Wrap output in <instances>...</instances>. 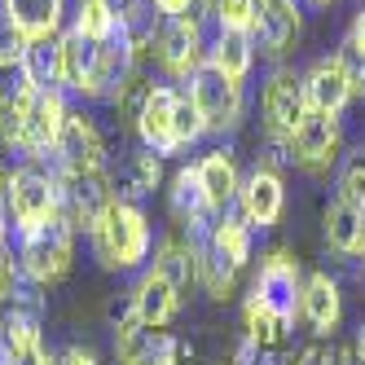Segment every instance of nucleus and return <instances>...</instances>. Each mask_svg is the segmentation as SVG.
Segmentation results:
<instances>
[{
  "label": "nucleus",
  "mask_w": 365,
  "mask_h": 365,
  "mask_svg": "<svg viewBox=\"0 0 365 365\" xmlns=\"http://www.w3.org/2000/svg\"><path fill=\"white\" fill-rule=\"evenodd\" d=\"M286 212V180L273 168H251L242 176V190H238V216L255 229V233H269Z\"/></svg>",
  "instance_id": "obj_16"
},
{
  "label": "nucleus",
  "mask_w": 365,
  "mask_h": 365,
  "mask_svg": "<svg viewBox=\"0 0 365 365\" xmlns=\"http://www.w3.org/2000/svg\"><path fill=\"white\" fill-rule=\"evenodd\" d=\"M58 198H62V220H71L75 233H88L101 212L119 198L115 194V176L110 168H97V172H58Z\"/></svg>",
  "instance_id": "obj_11"
},
{
  "label": "nucleus",
  "mask_w": 365,
  "mask_h": 365,
  "mask_svg": "<svg viewBox=\"0 0 365 365\" xmlns=\"http://www.w3.org/2000/svg\"><path fill=\"white\" fill-rule=\"evenodd\" d=\"M322 233H326V247L334 255L356 259L361 247H365V212H361V207H352L348 198L334 194L326 202V212H322Z\"/></svg>",
  "instance_id": "obj_24"
},
{
  "label": "nucleus",
  "mask_w": 365,
  "mask_h": 365,
  "mask_svg": "<svg viewBox=\"0 0 365 365\" xmlns=\"http://www.w3.org/2000/svg\"><path fill=\"white\" fill-rule=\"evenodd\" d=\"M150 269L163 273L176 291H180V299H190L198 291V251H194V242L185 238V233H168V238L154 242Z\"/></svg>",
  "instance_id": "obj_23"
},
{
  "label": "nucleus",
  "mask_w": 365,
  "mask_h": 365,
  "mask_svg": "<svg viewBox=\"0 0 365 365\" xmlns=\"http://www.w3.org/2000/svg\"><path fill=\"white\" fill-rule=\"evenodd\" d=\"M27 36H22L14 22H5L0 18V71H18L22 66V58H27Z\"/></svg>",
  "instance_id": "obj_35"
},
{
  "label": "nucleus",
  "mask_w": 365,
  "mask_h": 365,
  "mask_svg": "<svg viewBox=\"0 0 365 365\" xmlns=\"http://www.w3.org/2000/svg\"><path fill=\"white\" fill-rule=\"evenodd\" d=\"M62 216V198H58V176L48 163H18L9 172V225L14 238L31 233L48 220Z\"/></svg>",
  "instance_id": "obj_5"
},
{
  "label": "nucleus",
  "mask_w": 365,
  "mask_h": 365,
  "mask_svg": "<svg viewBox=\"0 0 365 365\" xmlns=\"http://www.w3.org/2000/svg\"><path fill=\"white\" fill-rule=\"evenodd\" d=\"M198 251V286L216 304L233 299L238 291V277L251 264V251H255V229L238 216V212H225L216 216V225L207 229V238L194 242Z\"/></svg>",
  "instance_id": "obj_2"
},
{
  "label": "nucleus",
  "mask_w": 365,
  "mask_h": 365,
  "mask_svg": "<svg viewBox=\"0 0 365 365\" xmlns=\"http://www.w3.org/2000/svg\"><path fill=\"white\" fill-rule=\"evenodd\" d=\"M286 154H291V168L304 176H330L339 163H344V119L339 115H322L308 110L304 123L286 141Z\"/></svg>",
  "instance_id": "obj_7"
},
{
  "label": "nucleus",
  "mask_w": 365,
  "mask_h": 365,
  "mask_svg": "<svg viewBox=\"0 0 365 365\" xmlns=\"http://www.w3.org/2000/svg\"><path fill=\"white\" fill-rule=\"evenodd\" d=\"M176 97H180V84H168V80H154L141 110L133 119V133L145 150H154L159 159H176Z\"/></svg>",
  "instance_id": "obj_14"
},
{
  "label": "nucleus",
  "mask_w": 365,
  "mask_h": 365,
  "mask_svg": "<svg viewBox=\"0 0 365 365\" xmlns=\"http://www.w3.org/2000/svg\"><path fill=\"white\" fill-rule=\"evenodd\" d=\"M5 365H58V352L48 348V344H36V348H27V352H18V356H9Z\"/></svg>",
  "instance_id": "obj_38"
},
{
  "label": "nucleus",
  "mask_w": 365,
  "mask_h": 365,
  "mask_svg": "<svg viewBox=\"0 0 365 365\" xmlns=\"http://www.w3.org/2000/svg\"><path fill=\"white\" fill-rule=\"evenodd\" d=\"M58 365H101V356L88 348V344H66L58 352Z\"/></svg>",
  "instance_id": "obj_39"
},
{
  "label": "nucleus",
  "mask_w": 365,
  "mask_h": 365,
  "mask_svg": "<svg viewBox=\"0 0 365 365\" xmlns=\"http://www.w3.org/2000/svg\"><path fill=\"white\" fill-rule=\"evenodd\" d=\"M0 365H5V361H0Z\"/></svg>",
  "instance_id": "obj_45"
},
{
  "label": "nucleus",
  "mask_w": 365,
  "mask_h": 365,
  "mask_svg": "<svg viewBox=\"0 0 365 365\" xmlns=\"http://www.w3.org/2000/svg\"><path fill=\"white\" fill-rule=\"evenodd\" d=\"M299 317L308 322L312 339H334L344 326V286L334 273L317 269L304 273V295H299Z\"/></svg>",
  "instance_id": "obj_18"
},
{
  "label": "nucleus",
  "mask_w": 365,
  "mask_h": 365,
  "mask_svg": "<svg viewBox=\"0 0 365 365\" xmlns=\"http://www.w3.org/2000/svg\"><path fill=\"white\" fill-rule=\"evenodd\" d=\"M202 18L216 31H251L255 0H202Z\"/></svg>",
  "instance_id": "obj_32"
},
{
  "label": "nucleus",
  "mask_w": 365,
  "mask_h": 365,
  "mask_svg": "<svg viewBox=\"0 0 365 365\" xmlns=\"http://www.w3.org/2000/svg\"><path fill=\"white\" fill-rule=\"evenodd\" d=\"M202 137H207V123H202L198 106L190 101V93L180 88V97H176V150L185 154V150H194Z\"/></svg>",
  "instance_id": "obj_34"
},
{
  "label": "nucleus",
  "mask_w": 365,
  "mask_h": 365,
  "mask_svg": "<svg viewBox=\"0 0 365 365\" xmlns=\"http://www.w3.org/2000/svg\"><path fill=\"white\" fill-rule=\"evenodd\" d=\"M356 264H361V273H365V247H361V255H356Z\"/></svg>",
  "instance_id": "obj_43"
},
{
  "label": "nucleus",
  "mask_w": 365,
  "mask_h": 365,
  "mask_svg": "<svg viewBox=\"0 0 365 365\" xmlns=\"http://www.w3.org/2000/svg\"><path fill=\"white\" fill-rule=\"evenodd\" d=\"M71 27L80 31V36H88L93 44H106L115 31H123L119 18H115V9H110V0H75Z\"/></svg>",
  "instance_id": "obj_30"
},
{
  "label": "nucleus",
  "mask_w": 365,
  "mask_h": 365,
  "mask_svg": "<svg viewBox=\"0 0 365 365\" xmlns=\"http://www.w3.org/2000/svg\"><path fill=\"white\" fill-rule=\"evenodd\" d=\"M304 36V9L299 0H255V18H251V40L264 58L282 62L291 58V48Z\"/></svg>",
  "instance_id": "obj_15"
},
{
  "label": "nucleus",
  "mask_w": 365,
  "mask_h": 365,
  "mask_svg": "<svg viewBox=\"0 0 365 365\" xmlns=\"http://www.w3.org/2000/svg\"><path fill=\"white\" fill-rule=\"evenodd\" d=\"M0 18L40 40V36H62L66 31V0H0Z\"/></svg>",
  "instance_id": "obj_25"
},
{
  "label": "nucleus",
  "mask_w": 365,
  "mask_h": 365,
  "mask_svg": "<svg viewBox=\"0 0 365 365\" xmlns=\"http://www.w3.org/2000/svg\"><path fill=\"white\" fill-rule=\"evenodd\" d=\"M339 198H348L365 212V145L344 154V163H339Z\"/></svg>",
  "instance_id": "obj_33"
},
{
  "label": "nucleus",
  "mask_w": 365,
  "mask_h": 365,
  "mask_svg": "<svg viewBox=\"0 0 365 365\" xmlns=\"http://www.w3.org/2000/svg\"><path fill=\"white\" fill-rule=\"evenodd\" d=\"M304 97H308V110H322V115H344L348 101L356 97V80L352 71L344 66V58L330 53V58H317L304 75Z\"/></svg>",
  "instance_id": "obj_17"
},
{
  "label": "nucleus",
  "mask_w": 365,
  "mask_h": 365,
  "mask_svg": "<svg viewBox=\"0 0 365 365\" xmlns=\"http://www.w3.org/2000/svg\"><path fill=\"white\" fill-rule=\"evenodd\" d=\"M334 365H356V356H352V348H334Z\"/></svg>",
  "instance_id": "obj_41"
},
{
  "label": "nucleus",
  "mask_w": 365,
  "mask_h": 365,
  "mask_svg": "<svg viewBox=\"0 0 365 365\" xmlns=\"http://www.w3.org/2000/svg\"><path fill=\"white\" fill-rule=\"evenodd\" d=\"M88 247L106 273H141L154 255V225L145 216V207L115 198L101 212V220L88 229Z\"/></svg>",
  "instance_id": "obj_1"
},
{
  "label": "nucleus",
  "mask_w": 365,
  "mask_h": 365,
  "mask_svg": "<svg viewBox=\"0 0 365 365\" xmlns=\"http://www.w3.org/2000/svg\"><path fill=\"white\" fill-rule=\"evenodd\" d=\"M291 322H282L273 317L269 308H259L251 295L242 299V339H251L255 348H264V352H286V344H291Z\"/></svg>",
  "instance_id": "obj_28"
},
{
  "label": "nucleus",
  "mask_w": 365,
  "mask_h": 365,
  "mask_svg": "<svg viewBox=\"0 0 365 365\" xmlns=\"http://www.w3.org/2000/svg\"><path fill=\"white\" fill-rule=\"evenodd\" d=\"M308 5H317V9H330V5H334V0H308Z\"/></svg>",
  "instance_id": "obj_42"
},
{
  "label": "nucleus",
  "mask_w": 365,
  "mask_h": 365,
  "mask_svg": "<svg viewBox=\"0 0 365 365\" xmlns=\"http://www.w3.org/2000/svg\"><path fill=\"white\" fill-rule=\"evenodd\" d=\"M115 356L119 365H180V339L163 326H145L123 304L115 317Z\"/></svg>",
  "instance_id": "obj_12"
},
{
  "label": "nucleus",
  "mask_w": 365,
  "mask_h": 365,
  "mask_svg": "<svg viewBox=\"0 0 365 365\" xmlns=\"http://www.w3.org/2000/svg\"><path fill=\"white\" fill-rule=\"evenodd\" d=\"M110 176H115V194L119 198L145 202V198H154V190L163 185V159L154 150L137 145V150H128L119 159V168H110Z\"/></svg>",
  "instance_id": "obj_22"
},
{
  "label": "nucleus",
  "mask_w": 365,
  "mask_h": 365,
  "mask_svg": "<svg viewBox=\"0 0 365 365\" xmlns=\"http://www.w3.org/2000/svg\"><path fill=\"white\" fill-rule=\"evenodd\" d=\"M159 18H202V0H154Z\"/></svg>",
  "instance_id": "obj_37"
},
{
  "label": "nucleus",
  "mask_w": 365,
  "mask_h": 365,
  "mask_svg": "<svg viewBox=\"0 0 365 365\" xmlns=\"http://www.w3.org/2000/svg\"><path fill=\"white\" fill-rule=\"evenodd\" d=\"M22 75L44 93V88H62V36H40L27 44L22 58Z\"/></svg>",
  "instance_id": "obj_29"
},
{
  "label": "nucleus",
  "mask_w": 365,
  "mask_h": 365,
  "mask_svg": "<svg viewBox=\"0 0 365 365\" xmlns=\"http://www.w3.org/2000/svg\"><path fill=\"white\" fill-rule=\"evenodd\" d=\"M44 312H48V299L31 282H18L0 299V361L44 344Z\"/></svg>",
  "instance_id": "obj_10"
},
{
  "label": "nucleus",
  "mask_w": 365,
  "mask_h": 365,
  "mask_svg": "<svg viewBox=\"0 0 365 365\" xmlns=\"http://www.w3.org/2000/svg\"><path fill=\"white\" fill-rule=\"evenodd\" d=\"M190 101L198 106L202 123H207V137H229L242 128V115H247V84L229 80L225 71H216L212 62H202L194 71V80L185 84Z\"/></svg>",
  "instance_id": "obj_6"
},
{
  "label": "nucleus",
  "mask_w": 365,
  "mask_h": 365,
  "mask_svg": "<svg viewBox=\"0 0 365 365\" xmlns=\"http://www.w3.org/2000/svg\"><path fill=\"white\" fill-rule=\"evenodd\" d=\"M110 9L119 18V27L133 36L137 44L154 40V27H159V14H154V0H110Z\"/></svg>",
  "instance_id": "obj_31"
},
{
  "label": "nucleus",
  "mask_w": 365,
  "mask_h": 365,
  "mask_svg": "<svg viewBox=\"0 0 365 365\" xmlns=\"http://www.w3.org/2000/svg\"><path fill=\"white\" fill-rule=\"evenodd\" d=\"M299 295H304V269H299V259L286 251V247H273L259 255V269L251 277V299L259 308H269L273 317L282 322H291L299 317Z\"/></svg>",
  "instance_id": "obj_8"
},
{
  "label": "nucleus",
  "mask_w": 365,
  "mask_h": 365,
  "mask_svg": "<svg viewBox=\"0 0 365 365\" xmlns=\"http://www.w3.org/2000/svg\"><path fill=\"white\" fill-rule=\"evenodd\" d=\"M255 40L251 31H212V48H207V62H212L216 71H225L229 80L247 84L251 71H255Z\"/></svg>",
  "instance_id": "obj_26"
},
{
  "label": "nucleus",
  "mask_w": 365,
  "mask_h": 365,
  "mask_svg": "<svg viewBox=\"0 0 365 365\" xmlns=\"http://www.w3.org/2000/svg\"><path fill=\"white\" fill-rule=\"evenodd\" d=\"M0 168H5V159H0Z\"/></svg>",
  "instance_id": "obj_44"
},
{
  "label": "nucleus",
  "mask_w": 365,
  "mask_h": 365,
  "mask_svg": "<svg viewBox=\"0 0 365 365\" xmlns=\"http://www.w3.org/2000/svg\"><path fill=\"white\" fill-rule=\"evenodd\" d=\"M308 115V97H304V80L299 71L277 66L269 71L264 88H259V137L264 141H291V133Z\"/></svg>",
  "instance_id": "obj_9"
},
{
  "label": "nucleus",
  "mask_w": 365,
  "mask_h": 365,
  "mask_svg": "<svg viewBox=\"0 0 365 365\" xmlns=\"http://www.w3.org/2000/svg\"><path fill=\"white\" fill-rule=\"evenodd\" d=\"M48 168H58V172H97V168H110L106 137H101V128H97L93 115L71 106L62 133H58V145H53Z\"/></svg>",
  "instance_id": "obj_13"
},
{
  "label": "nucleus",
  "mask_w": 365,
  "mask_h": 365,
  "mask_svg": "<svg viewBox=\"0 0 365 365\" xmlns=\"http://www.w3.org/2000/svg\"><path fill=\"white\" fill-rule=\"evenodd\" d=\"M207 48H212L207 18H159L154 40H150V58L159 62L168 84L185 88L194 80V71L207 62Z\"/></svg>",
  "instance_id": "obj_4"
},
{
  "label": "nucleus",
  "mask_w": 365,
  "mask_h": 365,
  "mask_svg": "<svg viewBox=\"0 0 365 365\" xmlns=\"http://www.w3.org/2000/svg\"><path fill=\"white\" fill-rule=\"evenodd\" d=\"M18 282H22V277H18V259H14V251H0V299H5Z\"/></svg>",
  "instance_id": "obj_40"
},
{
  "label": "nucleus",
  "mask_w": 365,
  "mask_h": 365,
  "mask_svg": "<svg viewBox=\"0 0 365 365\" xmlns=\"http://www.w3.org/2000/svg\"><path fill=\"white\" fill-rule=\"evenodd\" d=\"M75 238H80V233H75L71 220H62V216L31 229V233H22V238H14L18 277L40 286V291L66 282L71 269H75Z\"/></svg>",
  "instance_id": "obj_3"
},
{
  "label": "nucleus",
  "mask_w": 365,
  "mask_h": 365,
  "mask_svg": "<svg viewBox=\"0 0 365 365\" xmlns=\"http://www.w3.org/2000/svg\"><path fill=\"white\" fill-rule=\"evenodd\" d=\"M128 308H133V317L145 322V326H172V317L180 308H185V299H180V291L163 277V273H154L150 264L141 269L137 286H133V295H128Z\"/></svg>",
  "instance_id": "obj_20"
},
{
  "label": "nucleus",
  "mask_w": 365,
  "mask_h": 365,
  "mask_svg": "<svg viewBox=\"0 0 365 365\" xmlns=\"http://www.w3.org/2000/svg\"><path fill=\"white\" fill-rule=\"evenodd\" d=\"M97 48L88 36H80L75 27L62 31V88L84 97L88 93V80H93V66H97Z\"/></svg>",
  "instance_id": "obj_27"
},
{
  "label": "nucleus",
  "mask_w": 365,
  "mask_h": 365,
  "mask_svg": "<svg viewBox=\"0 0 365 365\" xmlns=\"http://www.w3.org/2000/svg\"><path fill=\"white\" fill-rule=\"evenodd\" d=\"M194 168H198V180H202V194H207V202H212V212L216 216L233 212V207H238V190H242V172H238L233 150L216 145V150H207Z\"/></svg>",
  "instance_id": "obj_21"
},
{
  "label": "nucleus",
  "mask_w": 365,
  "mask_h": 365,
  "mask_svg": "<svg viewBox=\"0 0 365 365\" xmlns=\"http://www.w3.org/2000/svg\"><path fill=\"white\" fill-rule=\"evenodd\" d=\"M282 365H334V348L326 339H312V344L299 348L295 356H282Z\"/></svg>",
  "instance_id": "obj_36"
},
{
  "label": "nucleus",
  "mask_w": 365,
  "mask_h": 365,
  "mask_svg": "<svg viewBox=\"0 0 365 365\" xmlns=\"http://www.w3.org/2000/svg\"><path fill=\"white\" fill-rule=\"evenodd\" d=\"M40 88L18 71H0V150H9L14 159L22 154V137H27V119L36 106Z\"/></svg>",
  "instance_id": "obj_19"
}]
</instances>
